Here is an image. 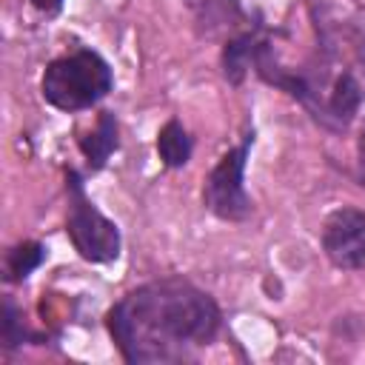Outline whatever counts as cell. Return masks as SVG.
Here are the masks:
<instances>
[{
    "label": "cell",
    "mask_w": 365,
    "mask_h": 365,
    "mask_svg": "<svg viewBox=\"0 0 365 365\" xmlns=\"http://www.w3.org/2000/svg\"><path fill=\"white\" fill-rule=\"evenodd\" d=\"M46 257V248L40 242H20L6 254V277L9 279H26Z\"/></svg>",
    "instance_id": "10"
},
{
    "label": "cell",
    "mask_w": 365,
    "mask_h": 365,
    "mask_svg": "<svg viewBox=\"0 0 365 365\" xmlns=\"http://www.w3.org/2000/svg\"><path fill=\"white\" fill-rule=\"evenodd\" d=\"M254 51H257V40L251 34L234 37L225 43L222 48V71L228 77V83H240L248 71V66L254 63Z\"/></svg>",
    "instance_id": "8"
},
{
    "label": "cell",
    "mask_w": 365,
    "mask_h": 365,
    "mask_svg": "<svg viewBox=\"0 0 365 365\" xmlns=\"http://www.w3.org/2000/svg\"><path fill=\"white\" fill-rule=\"evenodd\" d=\"M359 180H362V188H365V131L359 137Z\"/></svg>",
    "instance_id": "13"
},
{
    "label": "cell",
    "mask_w": 365,
    "mask_h": 365,
    "mask_svg": "<svg viewBox=\"0 0 365 365\" xmlns=\"http://www.w3.org/2000/svg\"><path fill=\"white\" fill-rule=\"evenodd\" d=\"M80 148H83V154H86V160L94 171L106 165V160L117 148V120H114L111 111H103L97 117V125L80 140Z\"/></svg>",
    "instance_id": "6"
},
{
    "label": "cell",
    "mask_w": 365,
    "mask_h": 365,
    "mask_svg": "<svg viewBox=\"0 0 365 365\" xmlns=\"http://www.w3.org/2000/svg\"><path fill=\"white\" fill-rule=\"evenodd\" d=\"M31 6H37L40 11H57L63 6V0H31Z\"/></svg>",
    "instance_id": "12"
},
{
    "label": "cell",
    "mask_w": 365,
    "mask_h": 365,
    "mask_svg": "<svg viewBox=\"0 0 365 365\" xmlns=\"http://www.w3.org/2000/svg\"><path fill=\"white\" fill-rule=\"evenodd\" d=\"M106 325L125 362H174L217 336L220 308L197 285L168 277L125 294Z\"/></svg>",
    "instance_id": "1"
},
{
    "label": "cell",
    "mask_w": 365,
    "mask_h": 365,
    "mask_svg": "<svg viewBox=\"0 0 365 365\" xmlns=\"http://www.w3.org/2000/svg\"><path fill=\"white\" fill-rule=\"evenodd\" d=\"M322 248L325 257L345 271L365 265V211L359 208H336L328 214L322 225Z\"/></svg>",
    "instance_id": "5"
},
{
    "label": "cell",
    "mask_w": 365,
    "mask_h": 365,
    "mask_svg": "<svg viewBox=\"0 0 365 365\" xmlns=\"http://www.w3.org/2000/svg\"><path fill=\"white\" fill-rule=\"evenodd\" d=\"M0 334H3V345H6V348H14V345H20V342H23V336H26V328H23V322H20V317H17V308H14V302H11V299H3V319H0Z\"/></svg>",
    "instance_id": "11"
},
{
    "label": "cell",
    "mask_w": 365,
    "mask_h": 365,
    "mask_svg": "<svg viewBox=\"0 0 365 365\" xmlns=\"http://www.w3.org/2000/svg\"><path fill=\"white\" fill-rule=\"evenodd\" d=\"M114 86L108 63L88 48L51 60L43 71V100L60 111H83L103 100Z\"/></svg>",
    "instance_id": "2"
},
{
    "label": "cell",
    "mask_w": 365,
    "mask_h": 365,
    "mask_svg": "<svg viewBox=\"0 0 365 365\" xmlns=\"http://www.w3.org/2000/svg\"><path fill=\"white\" fill-rule=\"evenodd\" d=\"M66 191H68V214L66 231L77 254L88 262H111L120 257V228L97 211V205L86 197L80 174L66 171Z\"/></svg>",
    "instance_id": "3"
},
{
    "label": "cell",
    "mask_w": 365,
    "mask_h": 365,
    "mask_svg": "<svg viewBox=\"0 0 365 365\" xmlns=\"http://www.w3.org/2000/svg\"><path fill=\"white\" fill-rule=\"evenodd\" d=\"M359 103H362V86L354 80V74H342L334 83V91H331V111H334V117L348 123L356 114Z\"/></svg>",
    "instance_id": "9"
},
{
    "label": "cell",
    "mask_w": 365,
    "mask_h": 365,
    "mask_svg": "<svg viewBox=\"0 0 365 365\" xmlns=\"http://www.w3.org/2000/svg\"><path fill=\"white\" fill-rule=\"evenodd\" d=\"M248 145H251V137H245L242 145H237L228 154H222V160L205 177L202 200H205V208L211 214H217L220 220L237 222V220H245L251 214V200H248L245 185H242Z\"/></svg>",
    "instance_id": "4"
},
{
    "label": "cell",
    "mask_w": 365,
    "mask_h": 365,
    "mask_svg": "<svg viewBox=\"0 0 365 365\" xmlns=\"http://www.w3.org/2000/svg\"><path fill=\"white\" fill-rule=\"evenodd\" d=\"M157 154L168 168H182L191 157V137L182 123L168 120L157 134Z\"/></svg>",
    "instance_id": "7"
}]
</instances>
